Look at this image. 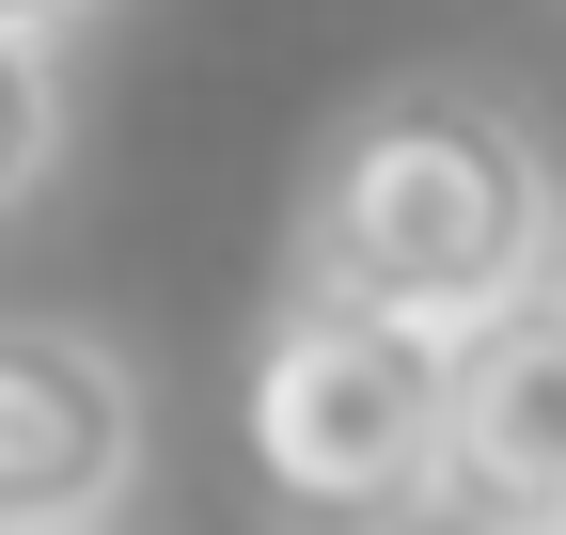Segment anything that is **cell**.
Here are the masks:
<instances>
[{
	"instance_id": "obj_4",
	"label": "cell",
	"mask_w": 566,
	"mask_h": 535,
	"mask_svg": "<svg viewBox=\"0 0 566 535\" xmlns=\"http://www.w3.org/2000/svg\"><path fill=\"white\" fill-rule=\"evenodd\" d=\"M441 504L472 535H551L566 520V315L551 300L441 347Z\"/></svg>"
},
{
	"instance_id": "obj_6",
	"label": "cell",
	"mask_w": 566,
	"mask_h": 535,
	"mask_svg": "<svg viewBox=\"0 0 566 535\" xmlns=\"http://www.w3.org/2000/svg\"><path fill=\"white\" fill-rule=\"evenodd\" d=\"M63 17H95V0H0V32H17V48H48Z\"/></svg>"
},
{
	"instance_id": "obj_9",
	"label": "cell",
	"mask_w": 566,
	"mask_h": 535,
	"mask_svg": "<svg viewBox=\"0 0 566 535\" xmlns=\"http://www.w3.org/2000/svg\"><path fill=\"white\" fill-rule=\"evenodd\" d=\"M111 535H126V520H111Z\"/></svg>"
},
{
	"instance_id": "obj_8",
	"label": "cell",
	"mask_w": 566,
	"mask_h": 535,
	"mask_svg": "<svg viewBox=\"0 0 566 535\" xmlns=\"http://www.w3.org/2000/svg\"><path fill=\"white\" fill-rule=\"evenodd\" d=\"M551 535H566V520H551Z\"/></svg>"
},
{
	"instance_id": "obj_5",
	"label": "cell",
	"mask_w": 566,
	"mask_h": 535,
	"mask_svg": "<svg viewBox=\"0 0 566 535\" xmlns=\"http://www.w3.org/2000/svg\"><path fill=\"white\" fill-rule=\"evenodd\" d=\"M48 158H63V63L0 32V206H32Z\"/></svg>"
},
{
	"instance_id": "obj_2",
	"label": "cell",
	"mask_w": 566,
	"mask_h": 535,
	"mask_svg": "<svg viewBox=\"0 0 566 535\" xmlns=\"http://www.w3.org/2000/svg\"><path fill=\"white\" fill-rule=\"evenodd\" d=\"M237 457L268 535H409L441 520V347L283 300L237 378Z\"/></svg>"
},
{
	"instance_id": "obj_1",
	"label": "cell",
	"mask_w": 566,
	"mask_h": 535,
	"mask_svg": "<svg viewBox=\"0 0 566 535\" xmlns=\"http://www.w3.org/2000/svg\"><path fill=\"white\" fill-rule=\"evenodd\" d=\"M551 221H566V174L551 143L472 95V80H394L346 111V143L300 189V284L283 300H331V315H378L409 347H457V331L520 315L551 284Z\"/></svg>"
},
{
	"instance_id": "obj_7",
	"label": "cell",
	"mask_w": 566,
	"mask_h": 535,
	"mask_svg": "<svg viewBox=\"0 0 566 535\" xmlns=\"http://www.w3.org/2000/svg\"><path fill=\"white\" fill-rule=\"evenodd\" d=\"M535 300H551V315H566V221H551V284H535Z\"/></svg>"
},
{
	"instance_id": "obj_3",
	"label": "cell",
	"mask_w": 566,
	"mask_h": 535,
	"mask_svg": "<svg viewBox=\"0 0 566 535\" xmlns=\"http://www.w3.org/2000/svg\"><path fill=\"white\" fill-rule=\"evenodd\" d=\"M142 489V378L63 315H0V535H111Z\"/></svg>"
}]
</instances>
